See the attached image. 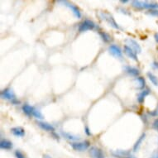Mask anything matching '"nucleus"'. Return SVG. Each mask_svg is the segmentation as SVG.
Returning a JSON list of instances; mask_svg holds the SVG:
<instances>
[{
    "label": "nucleus",
    "mask_w": 158,
    "mask_h": 158,
    "mask_svg": "<svg viewBox=\"0 0 158 158\" xmlns=\"http://www.w3.org/2000/svg\"><path fill=\"white\" fill-rule=\"evenodd\" d=\"M42 158H52L51 156L47 155V154H44V155L42 156Z\"/></svg>",
    "instance_id": "nucleus-34"
},
{
    "label": "nucleus",
    "mask_w": 158,
    "mask_h": 158,
    "mask_svg": "<svg viewBox=\"0 0 158 158\" xmlns=\"http://www.w3.org/2000/svg\"><path fill=\"white\" fill-rule=\"evenodd\" d=\"M132 6L133 8H136V9H138V10H143V9H144L143 8V2H142V1L133 0V1H132Z\"/></svg>",
    "instance_id": "nucleus-22"
},
{
    "label": "nucleus",
    "mask_w": 158,
    "mask_h": 158,
    "mask_svg": "<svg viewBox=\"0 0 158 158\" xmlns=\"http://www.w3.org/2000/svg\"><path fill=\"white\" fill-rule=\"evenodd\" d=\"M118 10L123 11L122 12L123 13H125V14H128V15H130V13H127V10H126V9H123V8H118Z\"/></svg>",
    "instance_id": "nucleus-31"
},
{
    "label": "nucleus",
    "mask_w": 158,
    "mask_h": 158,
    "mask_svg": "<svg viewBox=\"0 0 158 158\" xmlns=\"http://www.w3.org/2000/svg\"><path fill=\"white\" fill-rule=\"evenodd\" d=\"M125 158H136L135 156H127V157H125Z\"/></svg>",
    "instance_id": "nucleus-37"
},
{
    "label": "nucleus",
    "mask_w": 158,
    "mask_h": 158,
    "mask_svg": "<svg viewBox=\"0 0 158 158\" xmlns=\"http://www.w3.org/2000/svg\"><path fill=\"white\" fill-rule=\"evenodd\" d=\"M13 148V143L11 141L8 140V139H2L0 142V148L2 150L9 151L12 150Z\"/></svg>",
    "instance_id": "nucleus-11"
},
{
    "label": "nucleus",
    "mask_w": 158,
    "mask_h": 158,
    "mask_svg": "<svg viewBox=\"0 0 158 158\" xmlns=\"http://www.w3.org/2000/svg\"><path fill=\"white\" fill-rule=\"evenodd\" d=\"M109 52L115 58H118V59H122L123 58L122 50L120 49L119 47H118L116 45H110L109 47Z\"/></svg>",
    "instance_id": "nucleus-7"
},
{
    "label": "nucleus",
    "mask_w": 158,
    "mask_h": 158,
    "mask_svg": "<svg viewBox=\"0 0 158 158\" xmlns=\"http://www.w3.org/2000/svg\"><path fill=\"white\" fill-rule=\"evenodd\" d=\"M154 38H155V41L158 43V33H155L154 35Z\"/></svg>",
    "instance_id": "nucleus-32"
},
{
    "label": "nucleus",
    "mask_w": 158,
    "mask_h": 158,
    "mask_svg": "<svg viewBox=\"0 0 158 158\" xmlns=\"http://www.w3.org/2000/svg\"><path fill=\"white\" fill-rule=\"evenodd\" d=\"M61 135H62L63 137H65V139H67V140L70 141H77L80 139V137H77V136H75V135H73L70 132H61Z\"/></svg>",
    "instance_id": "nucleus-20"
},
{
    "label": "nucleus",
    "mask_w": 158,
    "mask_h": 158,
    "mask_svg": "<svg viewBox=\"0 0 158 158\" xmlns=\"http://www.w3.org/2000/svg\"><path fill=\"white\" fill-rule=\"evenodd\" d=\"M150 94V89H145L140 92V93L137 94V100L139 104H143L144 103V100H145V98L147 96Z\"/></svg>",
    "instance_id": "nucleus-14"
},
{
    "label": "nucleus",
    "mask_w": 158,
    "mask_h": 158,
    "mask_svg": "<svg viewBox=\"0 0 158 158\" xmlns=\"http://www.w3.org/2000/svg\"><path fill=\"white\" fill-rule=\"evenodd\" d=\"M98 34H99V36H100V37L102 38V40H103L105 43H109V42H111L112 37L109 33H107L105 31H98Z\"/></svg>",
    "instance_id": "nucleus-19"
},
{
    "label": "nucleus",
    "mask_w": 158,
    "mask_h": 158,
    "mask_svg": "<svg viewBox=\"0 0 158 158\" xmlns=\"http://www.w3.org/2000/svg\"><path fill=\"white\" fill-rule=\"evenodd\" d=\"M152 127L156 131H157L158 132V118H156V119L154 120V122H153L152 123Z\"/></svg>",
    "instance_id": "nucleus-27"
},
{
    "label": "nucleus",
    "mask_w": 158,
    "mask_h": 158,
    "mask_svg": "<svg viewBox=\"0 0 158 158\" xmlns=\"http://www.w3.org/2000/svg\"><path fill=\"white\" fill-rule=\"evenodd\" d=\"M99 17L101 19L106 21L109 24V26H111L112 27H114L115 29H118V30H123V28L121 27L118 24L115 19L114 18V17L109 13H99Z\"/></svg>",
    "instance_id": "nucleus-2"
},
{
    "label": "nucleus",
    "mask_w": 158,
    "mask_h": 158,
    "mask_svg": "<svg viewBox=\"0 0 158 158\" xmlns=\"http://www.w3.org/2000/svg\"><path fill=\"white\" fill-rule=\"evenodd\" d=\"M149 114L152 115V116H157L158 115V109H156L154 111L149 112Z\"/></svg>",
    "instance_id": "nucleus-29"
},
{
    "label": "nucleus",
    "mask_w": 158,
    "mask_h": 158,
    "mask_svg": "<svg viewBox=\"0 0 158 158\" xmlns=\"http://www.w3.org/2000/svg\"><path fill=\"white\" fill-rule=\"evenodd\" d=\"M52 135H53V137H55L54 138H56V140H59V139H60V137H59V135L56 134V133L55 132H52Z\"/></svg>",
    "instance_id": "nucleus-30"
},
{
    "label": "nucleus",
    "mask_w": 158,
    "mask_h": 158,
    "mask_svg": "<svg viewBox=\"0 0 158 158\" xmlns=\"http://www.w3.org/2000/svg\"><path fill=\"white\" fill-rule=\"evenodd\" d=\"M123 52H124V53L127 55V56L129 57L130 59H132V60H135V61H138L137 54L132 49V48H130L128 46L125 45L124 47H123Z\"/></svg>",
    "instance_id": "nucleus-10"
},
{
    "label": "nucleus",
    "mask_w": 158,
    "mask_h": 158,
    "mask_svg": "<svg viewBox=\"0 0 158 158\" xmlns=\"http://www.w3.org/2000/svg\"><path fill=\"white\" fill-rule=\"evenodd\" d=\"M135 82H136V85H137V89H140V90H143L145 89L146 86V81L145 79L142 76H138L135 79Z\"/></svg>",
    "instance_id": "nucleus-17"
},
{
    "label": "nucleus",
    "mask_w": 158,
    "mask_h": 158,
    "mask_svg": "<svg viewBox=\"0 0 158 158\" xmlns=\"http://www.w3.org/2000/svg\"><path fill=\"white\" fill-rule=\"evenodd\" d=\"M70 147L76 152H85L90 148V142L88 140L70 143Z\"/></svg>",
    "instance_id": "nucleus-3"
},
{
    "label": "nucleus",
    "mask_w": 158,
    "mask_h": 158,
    "mask_svg": "<svg viewBox=\"0 0 158 158\" xmlns=\"http://www.w3.org/2000/svg\"><path fill=\"white\" fill-rule=\"evenodd\" d=\"M57 3H61V4H63V5L65 6V7H67V8H70V10L72 11L73 14L75 16V18H81V11H80V9L78 8L77 6H75V4H73V3H70V2H68V1H58Z\"/></svg>",
    "instance_id": "nucleus-5"
},
{
    "label": "nucleus",
    "mask_w": 158,
    "mask_h": 158,
    "mask_svg": "<svg viewBox=\"0 0 158 158\" xmlns=\"http://www.w3.org/2000/svg\"><path fill=\"white\" fill-rule=\"evenodd\" d=\"M125 42H126V45L128 46L130 48H132L137 54H139L142 52V48H141L140 45L137 43V41H135L132 38H128L125 40Z\"/></svg>",
    "instance_id": "nucleus-8"
},
{
    "label": "nucleus",
    "mask_w": 158,
    "mask_h": 158,
    "mask_svg": "<svg viewBox=\"0 0 158 158\" xmlns=\"http://www.w3.org/2000/svg\"><path fill=\"white\" fill-rule=\"evenodd\" d=\"M11 132L13 133L15 137H23L25 136V130L23 127H14L11 129Z\"/></svg>",
    "instance_id": "nucleus-13"
},
{
    "label": "nucleus",
    "mask_w": 158,
    "mask_h": 158,
    "mask_svg": "<svg viewBox=\"0 0 158 158\" xmlns=\"http://www.w3.org/2000/svg\"><path fill=\"white\" fill-rule=\"evenodd\" d=\"M151 158H158V152L155 153V154H154V155H153Z\"/></svg>",
    "instance_id": "nucleus-35"
},
{
    "label": "nucleus",
    "mask_w": 158,
    "mask_h": 158,
    "mask_svg": "<svg viewBox=\"0 0 158 158\" xmlns=\"http://www.w3.org/2000/svg\"><path fill=\"white\" fill-rule=\"evenodd\" d=\"M89 154L90 158H105L103 150L98 147H91L89 149Z\"/></svg>",
    "instance_id": "nucleus-6"
},
{
    "label": "nucleus",
    "mask_w": 158,
    "mask_h": 158,
    "mask_svg": "<svg viewBox=\"0 0 158 158\" xmlns=\"http://www.w3.org/2000/svg\"><path fill=\"white\" fill-rule=\"evenodd\" d=\"M85 132L87 136H91V135H92V133H91V132H90V130H89V127H87V126H85Z\"/></svg>",
    "instance_id": "nucleus-28"
},
{
    "label": "nucleus",
    "mask_w": 158,
    "mask_h": 158,
    "mask_svg": "<svg viewBox=\"0 0 158 158\" xmlns=\"http://www.w3.org/2000/svg\"><path fill=\"white\" fill-rule=\"evenodd\" d=\"M152 66L154 68H156V69H157V68H158V62H154V63H153Z\"/></svg>",
    "instance_id": "nucleus-33"
},
{
    "label": "nucleus",
    "mask_w": 158,
    "mask_h": 158,
    "mask_svg": "<svg viewBox=\"0 0 158 158\" xmlns=\"http://www.w3.org/2000/svg\"><path fill=\"white\" fill-rule=\"evenodd\" d=\"M96 27V24L93 21L89 19H85L82 23H80L78 31L79 32H85V31H89V30H94Z\"/></svg>",
    "instance_id": "nucleus-4"
},
{
    "label": "nucleus",
    "mask_w": 158,
    "mask_h": 158,
    "mask_svg": "<svg viewBox=\"0 0 158 158\" xmlns=\"http://www.w3.org/2000/svg\"><path fill=\"white\" fill-rule=\"evenodd\" d=\"M22 109H23V112L24 114H26V115H27V116H29V117H31L33 115V113L36 109H35L34 107L31 106V105H29V104H25L23 105V107H22Z\"/></svg>",
    "instance_id": "nucleus-16"
},
{
    "label": "nucleus",
    "mask_w": 158,
    "mask_h": 158,
    "mask_svg": "<svg viewBox=\"0 0 158 158\" xmlns=\"http://www.w3.org/2000/svg\"><path fill=\"white\" fill-rule=\"evenodd\" d=\"M32 116L35 117L37 119H43V115H42V113L39 111V110H37V109H35V111H34Z\"/></svg>",
    "instance_id": "nucleus-24"
},
{
    "label": "nucleus",
    "mask_w": 158,
    "mask_h": 158,
    "mask_svg": "<svg viewBox=\"0 0 158 158\" xmlns=\"http://www.w3.org/2000/svg\"><path fill=\"white\" fill-rule=\"evenodd\" d=\"M14 155H15L16 158H27L26 156L23 154V152H22L21 151H19V150L15 151Z\"/></svg>",
    "instance_id": "nucleus-25"
},
{
    "label": "nucleus",
    "mask_w": 158,
    "mask_h": 158,
    "mask_svg": "<svg viewBox=\"0 0 158 158\" xmlns=\"http://www.w3.org/2000/svg\"><path fill=\"white\" fill-rule=\"evenodd\" d=\"M123 70H125V72L127 73L128 75L133 77H138L140 75V70H138L137 68L134 67V66H131V65H126L123 67Z\"/></svg>",
    "instance_id": "nucleus-9"
},
{
    "label": "nucleus",
    "mask_w": 158,
    "mask_h": 158,
    "mask_svg": "<svg viewBox=\"0 0 158 158\" xmlns=\"http://www.w3.org/2000/svg\"><path fill=\"white\" fill-rule=\"evenodd\" d=\"M111 153L115 158H125L130 156V152L125 150L113 151Z\"/></svg>",
    "instance_id": "nucleus-12"
},
{
    "label": "nucleus",
    "mask_w": 158,
    "mask_h": 158,
    "mask_svg": "<svg viewBox=\"0 0 158 158\" xmlns=\"http://www.w3.org/2000/svg\"><path fill=\"white\" fill-rule=\"evenodd\" d=\"M1 97H2L3 99L9 100V101L12 102V104H15V105L16 104H20V101L17 99L15 94L13 93V89L10 88H6L1 91Z\"/></svg>",
    "instance_id": "nucleus-1"
},
{
    "label": "nucleus",
    "mask_w": 158,
    "mask_h": 158,
    "mask_svg": "<svg viewBox=\"0 0 158 158\" xmlns=\"http://www.w3.org/2000/svg\"><path fill=\"white\" fill-rule=\"evenodd\" d=\"M146 137V133H143V134L141 135L140 137H138V139L137 140V142L135 143V144L133 145V148H132V150L133 152H137V151L139 150V148L141 147V144L143 143V142L144 141Z\"/></svg>",
    "instance_id": "nucleus-18"
},
{
    "label": "nucleus",
    "mask_w": 158,
    "mask_h": 158,
    "mask_svg": "<svg viewBox=\"0 0 158 158\" xmlns=\"http://www.w3.org/2000/svg\"><path fill=\"white\" fill-rule=\"evenodd\" d=\"M147 75H148V77L149 78V80H150L151 82H152L154 85L158 86V78L151 72H148Z\"/></svg>",
    "instance_id": "nucleus-23"
},
{
    "label": "nucleus",
    "mask_w": 158,
    "mask_h": 158,
    "mask_svg": "<svg viewBox=\"0 0 158 158\" xmlns=\"http://www.w3.org/2000/svg\"><path fill=\"white\" fill-rule=\"evenodd\" d=\"M37 125L39 127H41L42 130L44 131H47V132H55V127L52 126V124H50L48 123H45V122H37Z\"/></svg>",
    "instance_id": "nucleus-15"
},
{
    "label": "nucleus",
    "mask_w": 158,
    "mask_h": 158,
    "mask_svg": "<svg viewBox=\"0 0 158 158\" xmlns=\"http://www.w3.org/2000/svg\"><path fill=\"white\" fill-rule=\"evenodd\" d=\"M143 8H147V9H156L158 8V3H153V2H143Z\"/></svg>",
    "instance_id": "nucleus-21"
},
{
    "label": "nucleus",
    "mask_w": 158,
    "mask_h": 158,
    "mask_svg": "<svg viewBox=\"0 0 158 158\" xmlns=\"http://www.w3.org/2000/svg\"><path fill=\"white\" fill-rule=\"evenodd\" d=\"M128 2V0H121V3H127Z\"/></svg>",
    "instance_id": "nucleus-36"
},
{
    "label": "nucleus",
    "mask_w": 158,
    "mask_h": 158,
    "mask_svg": "<svg viewBox=\"0 0 158 158\" xmlns=\"http://www.w3.org/2000/svg\"><path fill=\"white\" fill-rule=\"evenodd\" d=\"M148 13L152 16H155V17H158V10L157 9H152V10L148 11Z\"/></svg>",
    "instance_id": "nucleus-26"
}]
</instances>
